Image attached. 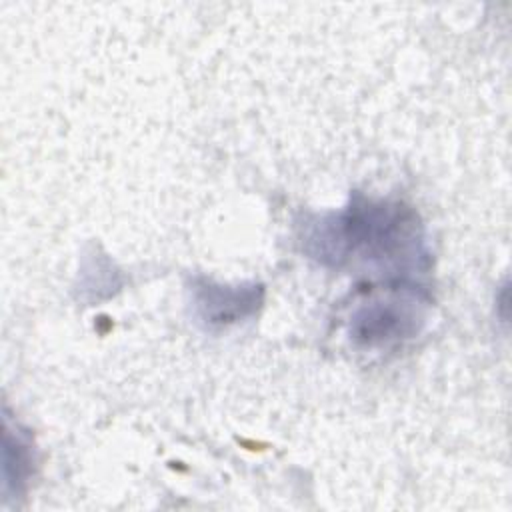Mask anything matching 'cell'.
<instances>
[{
  "instance_id": "cell-1",
  "label": "cell",
  "mask_w": 512,
  "mask_h": 512,
  "mask_svg": "<svg viewBox=\"0 0 512 512\" xmlns=\"http://www.w3.org/2000/svg\"><path fill=\"white\" fill-rule=\"evenodd\" d=\"M314 244L316 258L340 262L350 254H360L372 260H394L418 254L416 216L388 202H352L350 208L336 216H328L314 226L308 238Z\"/></svg>"
},
{
  "instance_id": "cell-2",
  "label": "cell",
  "mask_w": 512,
  "mask_h": 512,
  "mask_svg": "<svg viewBox=\"0 0 512 512\" xmlns=\"http://www.w3.org/2000/svg\"><path fill=\"white\" fill-rule=\"evenodd\" d=\"M420 320L416 292L400 288V292H390L384 298L362 302L350 318V334L358 344L378 348L410 338L416 334Z\"/></svg>"
},
{
  "instance_id": "cell-3",
  "label": "cell",
  "mask_w": 512,
  "mask_h": 512,
  "mask_svg": "<svg viewBox=\"0 0 512 512\" xmlns=\"http://www.w3.org/2000/svg\"><path fill=\"white\" fill-rule=\"evenodd\" d=\"M262 302V286H220L204 278L192 284V306L206 328H222L250 316Z\"/></svg>"
}]
</instances>
